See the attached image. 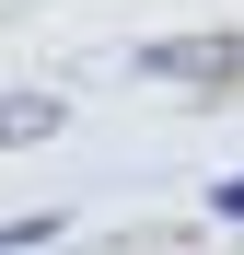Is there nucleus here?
I'll list each match as a JSON object with an SVG mask.
<instances>
[{
    "label": "nucleus",
    "mask_w": 244,
    "mask_h": 255,
    "mask_svg": "<svg viewBox=\"0 0 244 255\" xmlns=\"http://www.w3.org/2000/svg\"><path fill=\"white\" fill-rule=\"evenodd\" d=\"M47 128H70V116H58V93H0V151L47 139Z\"/></svg>",
    "instance_id": "1"
},
{
    "label": "nucleus",
    "mask_w": 244,
    "mask_h": 255,
    "mask_svg": "<svg viewBox=\"0 0 244 255\" xmlns=\"http://www.w3.org/2000/svg\"><path fill=\"white\" fill-rule=\"evenodd\" d=\"M221 209H233V221H244V186H221Z\"/></svg>",
    "instance_id": "2"
}]
</instances>
